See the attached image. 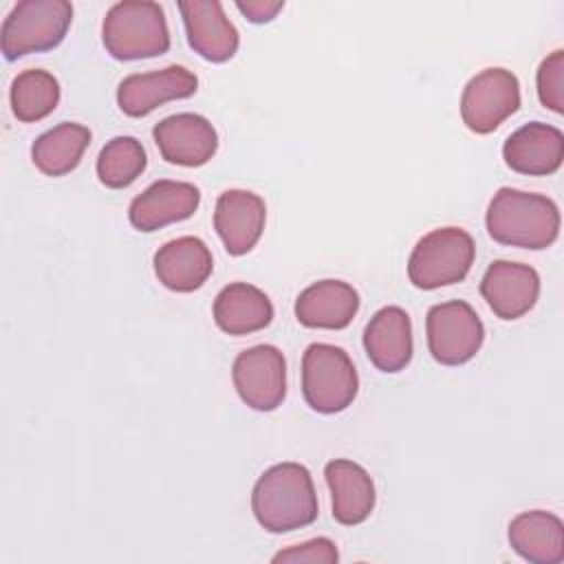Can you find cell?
I'll return each instance as SVG.
<instances>
[{"mask_svg":"<svg viewBox=\"0 0 564 564\" xmlns=\"http://www.w3.org/2000/svg\"><path fill=\"white\" fill-rule=\"evenodd\" d=\"M251 511L269 533H289L313 524L319 511L311 471L291 460L271 465L253 485Z\"/></svg>","mask_w":564,"mask_h":564,"instance_id":"cell-1","label":"cell"},{"mask_svg":"<svg viewBox=\"0 0 564 564\" xmlns=\"http://www.w3.org/2000/svg\"><path fill=\"white\" fill-rule=\"evenodd\" d=\"M485 225L496 242L538 251L557 240L560 209L544 194L500 187L489 200Z\"/></svg>","mask_w":564,"mask_h":564,"instance_id":"cell-2","label":"cell"},{"mask_svg":"<svg viewBox=\"0 0 564 564\" xmlns=\"http://www.w3.org/2000/svg\"><path fill=\"white\" fill-rule=\"evenodd\" d=\"M106 51L121 62L159 57L170 51V26L159 2L123 0L108 9L101 24Z\"/></svg>","mask_w":564,"mask_h":564,"instance_id":"cell-3","label":"cell"},{"mask_svg":"<svg viewBox=\"0 0 564 564\" xmlns=\"http://www.w3.org/2000/svg\"><path fill=\"white\" fill-rule=\"evenodd\" d=\"M73 22V4L66 0H22L2 22L0 48L7 62L31 53H44L62 44Z\"/></svg>","mask_w":564,"mask_h":564,"instance_id":"cell-4","label":"cell"},{"mask_svg":"<svg viewBox=\"0 0 564 564\" xmlns=\"http://www.w3.org/2000/svg\"><path fill=\"white\" fill-rule=\"evenodd\" d=\"M476 258L474 238L460 227H438L419 238L408 258V278L416 289L434 291L467 278Z\"/></svg>","mask_w":564,"mask_h":564,"instance_id":"cell-5","label":"cell"},{"mask_svg":"<svg viewBox=\"0 0 564 564\" xmlns=\"http://www.w3.org/2000/svg\"><path fill=\"white\" fill-rule=\"evenodd\" d=\"M359 375L348 352L333 344H311L302 355V394L311 410L337 414L352 405Z\"/></svg>","mask_w":564,"mask_h":564,"instance_id":"cell-6","label":"cell"},{"mask_svg":"<svg viewBox=\"0 0 564 564\" xmlns=\"http://www.w3.org/2000/svg\"><path fill=\"white\" fill-rule=\"evenodd\" d=\"M427 348L443 366H463L476 357L485 341V326L471 304L449 300L434 304L425 317Z\"/></svg>","mask_w":564,"mask_h":564,"instance_id":"cell-7","label":"cell"},{"mask_svg":"<svg viewBox=\"0 0 564 564\" xmlns=\"http://www.w3.org/2000/svg\"><path fill=\"white\" fill-rule=\"evenodd\" d=\"M520 108V82L500 66L474 75L460 95V119L476 134L494 132Z\"/></svg>","mask_w":564,"mask_h":564,"instance_id":"cell-8","label":"cell"},{"mask_svg":"<svg viewBox=\"0 0 564 564\" xmlns=\"http://www.w3.org/2000/svg\"><path fill=\"white\" fill-rule=\"evenodd\" d=\"M231 379L245 405L271 412L286 397V359L273 344H258L236 355Z\"/></svg>","mask_w":564,"mask_h":564,"instance_id":"cell-9","label":"cell"},{"mask_svg":"<svg viewBox=\"0 0 564 564\" xmlns=\"http://www.w3.org/2000/svg\"><path fill=\"white\" fill-rule=\"evenodd\" d=\"M198 90V77L181 66L172 64L161 70L132 73L119 82L117 106L128 117H145L165 101L187 99Z\"/></svg>","mask_w":564,"mask_h":564,"instance_id":"cell-10","label":"cell"},{"mask_svg":"<svg viewBox=\"0 0 564 564\" xmlns=\"http://www.w3.org/2000/svg\"><path fill=\"white\" fill-rule=\"evenodd\" d=\"M161 156L172 165H205L218 150V132L212 121L196 112H176L152 128Z\"/></svg>","mask_w":564,"mask_h":564,"instance_id":"cell-11","label":"cell"},{"mask_svg":"<svg viewBox=\"0 0 564 564\" xmlns=\"http://www.w3.org/2000/svg\"><path fill=\"white\" fill-rule=\"evenodd\" d=\"M480 295L496 317L511 322L535 306L540 275L531 264L494 260L480 280Z\"/></svg>","mask_w":564,"mask_h":564,"instance_id":"cell-12","label":"cell"},{"mask_svg":"<svg viewBox=\"0 0 564 564\" xmlns=\"http://www.w3.org/2000/svg\"><path fill=\"white\" fill-rule=\"evenodd\" d=\"M200 205V189L187 181L161 178L137 194L128 207L130 225L139 231H156L187 220Z\"/></svg>","mask_w":564,"mask_h":564,"instance_id":"cell-13","label":"cell"},{"mask_svg":"<svg viewBox=\"0 0 564 564\" xmlns=\"http://www.w3.org/2000/svg\"><path fill=\"white\" fill-rule=\"evenodd\" d=\"M178 11L194 53L214 64H223L236 55L240 35L218 0H183L178 2Z\"/></svg>","mask_w":564,"mask_h":564,"instance_id":"cell-14","label":"cell"},{"mask_svg":"<svg viewBox=\"0 0 564 564\" xmlns=\"http://www.w3.org/2000/svg\"><path fill=\"white\" fill-rule=\"evenodd\" d=\"M267 223L264 200L249 189H227L218 196L214 209V229L229 256L249 253Z\"/></svg>","mask_w":564,"mask_h":564,"instance_id":"cell-15","label":"cell"},{"mask_svg":"<svg viewBox=\"0 0 564 564\" xmlns=\"http://www.w3.org/2000/svg\"><path fill=\"white\" fill-rule=\"evenodd\" d=\"M507 167L527 176H549L564 159V134L560 128L531 121L511 132L502 145Z\"/></svg>","mask_w":564,"mask_h":564,"instance_id":"cell-16","label":"cell"},{"mask_svg":"<svg viewBox=\"0 0 564 564\" xmlns=\"http://www.w3.org/2000/svg\"><path fill=\"white\" fill-rule=\"evenodd\" d=\"M364 348L381 372H399L412 361V319L401 306L379 308L364 328Z\"/></svg>","mask_w":564,"mask_h":564,"instance_id":"cell-17","label":"cell"},{"mask_svg":"<svg viewBox=\"0 0 564 564\" xmlns=\"http://www.w3.org/2000/svg\"><path fill=\"white\" fill-rule=\"evenodd\" d=\"M152 264L159 282L176 293H192L200 289L214 271L212 251L205 240L196 236H178L167 240L154 253Z\"/></svg>","mask_w":564,"mask_h":564,"instance_id":"cell-18","label":"cell"},{"mask_svg":"<svg viewBox=\"0 0 564 564\" xmlns=\"http://www.w3.org/2000/svg\"><path fill=\"white\" fill-rule=\"evenodd\" d=\"M324 478L330 489L333 518L344 527L361 524L370 518L377 494L370 474L350 458L328 460Z\"/></svg>","mask_w":564,"mask_h":564,"instance_id":"cell-19","label":"cell"},{"mask_svg":"<svg viewBox=\"0 0 564 564\" xmlns=\"http://www.w3.org/2000/svg\"><path fill=\"white\" fill-rule=\"evenodd\" d=\"M293 311L306 328L341 330L359 311V293L344 280H319L297 295Z\"/></svg>","mask_w":564,"mask_h":564,"instance_id":"cell-20","label":"cell"},{"mask_svg":"<svg viewBox=\"0 0 564 564\" xmlns=\"http://www.w3.org/2000/svg\"><path fill=\"white\" fill-rule=\"evenodd\" d=\"M511 549L533 564H560L564 560V522L544 509L522 511L509 522Z\"/></svg>","mask_w":564,"mask_h":564,"instance_id":"cell-21","label":"cell"},{"mask_svg":"<svg viewBox=\"0 0 564 564\" xmlns=\"http://www.w3.org/2000/svg\"><path fill=\"white\" fill-rule=\"evenodd\" d=\"M271 319L273 304L269 295L249 282H231L214 300V322L227 335L258 333Z\"/></svg>","mask_w":564,"mask_h":564,"instance_id":"cell-22","label":"cell"},{"mask_svg":"<svg viewBox=\"0 0 564 564\" xmlns=\"http://www.w3.org/2000/svg\"><path fill=\"white\" fill-rule=\"evenodd\" d=\"M90 130L82 123H57L33 141V165L46 176H64L79 165L86 148L90 145Z\"/></svg>","mask_w":564,"mask_h":564,"instance_id":"cell-23","label":"cell"},{"mask_svg":"<svg viewBox=\"0 0 564 564\" xmlns=\"http://www.w3.org/2000/svg\"><path fill=\"white\" fill-rule=\"evenodd\" d=\"M62 97L59 82L44 68H26L11 82L9 99L18 121L33 123L48 117Z\"/></svg>","mask_w":564,"mask_h":564,"instance_id":"cell-24","label":"cell"},{"mask_svg":"<svg viewBox=\"0 0 564 564\" xmlns=\"http://www.w3.org/2000/svg\"><path fill=\"white\" fill-rule=\"evenodd\" d=\"M148 156L139 139L115 137L110 139L97 156V176L101 185L110 189H123L132 185L145 170Z\"/></svg>","mask_w":564,"mask_h":564,"instance_id":"cell-25","label":"cell"},{"mask_svg":"<svg viewBox=\"0 0 564 564\" xmlns=\"http://www.w3.org/2000/svg\"><path fill=\"white\" fill-rule=\"evenodd\" d=\"M538 99L555 115L564 112V51L557 48L546 55L535 75Z\"/></svg>","mask_w":564,"mask_h":564,"instance_id":"cell-26","label":"cell"},{"mask_svg":"<svg viewBox=\"0 0 564 564\" xmlns=\"http://www.w3.org/2000/svg\"><path fill=\"white\" fill-rule=\"evenodd\" d=\"M339 560L337 544L330 538H313L302 544H293L289 549H282L273 555V564L289 562V564H335Z\"/></svg>","mask_w":564,"mask_h":564,"instance_id":"cell-27","label":"cell"},{"mask_svg":"<svg viewBox=\"0 0 564 564\" xmlns=\"http://www.w3.org/2000/svg\"><path fill=\"white\" fill-rule=\"evenodd\" d=\"M236 9L249 22L264 24V22H271L284 9V2L282 0H238Z\"/></svg>","mask_w":564,"mask_h":564,"instance_id":"cell-28","label":"cell"}]
</instances>
